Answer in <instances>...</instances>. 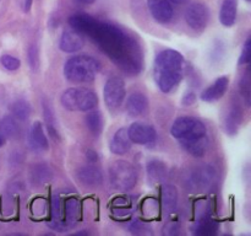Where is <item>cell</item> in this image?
<instances>
[{
	"mask_svg": "<svg viewBox=\"0 0 251 236\" xmlns=\"http://www.w3.org/2000/svg\"><path fill=\"white\" fill-rule=\"evenodd\" d=\"M71 29L95 42L119 69L129 75L141 71L144 54L139 42L125 30L100 22L90 15L77 14L69 19Z\"/></svg>",
	"mask_w": 251,
	"mask_h": 236,
	"instance_id": "obj_1",
	"label": "cell"
},
{
	"mask_svg": "<svg viewBox=\"0 0 251 236\" xmlns=\"http://www.w3.org/2000/svg\"><path fill=\"white\" fill-rule=\"evenodd\" d=\"M185 59L183 54L174 49H164L156 57L153 78L162 92H171L183 79Z\"/></svg>",
	"mask_w": 251,
	"mask_h": 236,
	"instance_id": "obj_2",
	"label": "cell"
},
{
	"mask_svg": "<svg viewBox=\"0 0 251 236\" xmlns=\"http://www.w3.org/2000/svg\"><path fill=\"white\" fill-rule=\"evenodd\" d=\"M100 70L97 59L90 56H75L64 65V75L71 83H91Z\"/></svg>",
	"mask_w": 251,
	"mask_h": 236,
	"instance_id": "obj_3",
	"label": "cell"
},
{
	"mask_svg": "<svg viewBox=\"0 0 251 236\" xmlns=\"http://www.w3.org/2000/svg\"><path fill=\"white\" fill-rule=\"evenodd\" d=\"M60 101L66 110L76 112L91 111L98 105L97 93L85 88H68L63 92Z\"/></svg>",
	"mask_w": 251,
	"mask_h": 236,
	"instance_id": "obj_4",
	"label": "cell"
},
{
	"mask_svg": "<svg viewBox=\"0 0 251 236\" xmlns=\"http://www.w3.org/2000/svg\"><path fill=\"white\" fill-rule=\"evenodd\" d=\"M110 183L115 189L127 192L135 187L137 182V172L130 162L118 160L109 169Z\"/></svg>",
	"mask_w": 251,
	"mask_h": 236,
	"instance_id": "obj_5",
	"label": "cell"
},
{
	"mask_svg": "<svg viewBox=\"0 0 251 236\" xmlns=\"http://www.w3.org/2000/svg\"><path fill=\"white\" fill-rule=\"evenodd\" d=\"M171 133L179 142L196 139L206 135V125L195 117H179L171 128Z\"/></svg>",
	"mask_w": 251,
	"mask_h": 236,
	"instance_id": "obj_6",
	"label": "cell"
},
{
	"mask_svg": "<svg viewBox=\"0 0 251 236\" xmlns=\"http://www.w3.org/2000/svg\"><path fill=\"white\" fill-rule=\"evenodd\" d=\"M125 93V83L122 78L118 76H113V78L108 79L105 83L104 88H103V96H104L105 105L109 108L114 110L122 106L124 102Z\"/></svg>",
	"mask_w": 251,
	"mask_h": 236,
	"instance_id": "obj_7",
	"label": "cell"
},
{
	"mask_svg": "<svg viewBox=\"0 0 251 236\" xmlns=\"http://www.w3.org/2000/svg\"><path fill=\"white\" fill-rule=\"evenodd\" d=\"M210 20V12L206 5L201 2H194L186 9L185 21L189 26L196 31H203Z\"/></svg>",
	"mask_w": 251,
	"mask_h": 236,
	"instance_id": "obj_8",
	"label": "cell"
},
{
	"mask_svg": "<svg viewBox=\"0 0 251 236\" xmlns=\"http://www.w3.org/2000/svg\"><path fill=\"white\" fill-rule=\"evenodd\" d=\"M127 134L134 144L147 145L156 140V129L151 124L144 122H134L127 128Z\"/></svg>",
	"mask_w": 251,
	"mask_h": 236,
	"instance_id": "obj_9",
	"label": "cell"
},
{
	"mask_svg": "<svg viewBox=\"0 0 251 236\" xmlns=\"http://www.w3.org/2000/svg\"><path fill=\"white\" fill-rule=\"evenodd\" d=\"M85 46V36L75 30H65L61 33L59 47L65 53H75L81 51Z\"/></svg>",
	"mask_w": 251,
	"mask_h": 236,
	"instance_id": "obj_10",
	"label": "cell"
},
{
	"mask_svg": "<svg viewBox=\"0 0 251 236\" xmlns=\"http://www.w3.org/2000/svg\"><path fill=\"white\" fill-rule=\"evenodd\" d=\"M149 10L159 24H167L173 17V7L169 0H147Z\"/></svg>",
	"mask_w": 251,
	"mask_h": 236,
	"instance_id": "obj_11",
	"label": "cell"
},
{
	"mask_svg": "<svg viewBox=\"0 0 251 236\" xmlns=\"http://www.w3.org/2000/svg\"><path fill=\"white\" fill-rule=\"evenodd\" d=\"M228 85H229V79H228V76H221L212 85L208 86L201 93V100L205 101V102H215V101H218L227 92Z\"/></svg>",
	"mask_w": 251,
	"mask_h": 236,
	"instance_id": "obj_12",
	"label": "cell"
},
{
	"mask_svg": "<svg viewBox=\"0 0 251 236\" xmlns=\"http://www.w3.org/2000/svg\"><path fill=\"white\" fill-rule=\"evenodd\" d=\"M132 142L130 140L129 134H127L126 128H120L117 130L114 135H113L112 140H110V151L115 155H125L126 152L130 151L131 149Z\"/></svg>",
	"mask_w": 251,
	"mask_h": 236,
	"instance_id": "obj_13",
	"label": "cell"
},
{
	"mask_svg": "<svg viewBox=\"0 0 251 236\" xmlns=\"http://www.w3.org/2000/svg\"><path fill=\"white\" fill-rule=\"evenodd\" d=\"M126 111L131 117H139L149 111V100L141 92H134L126 101Z\"/></svg>",
	"mask_w": 251,
	"mask_h": 236,
	"instance_id": "obj_14",
	"label": "cell"
},
{
	"mask_svg": "<svg viewBox=\"0 0 251 236\" xmlns=\"http://www.w3.org/2000/svg\"><path fill=\"white\" fill-rule=\"evenodd\" d=\"M238 0H225L221 6L220 21L223 26L232 27L237 20Z\"/></svg>",
	"mask_w": 251,
	"mask_h": 236,
	"instance_id": "obj_15",
	"label": "cell"
},
{
	"mask_svg": "<svg viewBox=\"0 0 251 236\" xmlns=\"http://www.w3.org/2000/svg\"><path fill=\"white\" fill-rule=\"evenodd\" d=\"M77 177L83 184L90 187L100 186L103 182V175L97 167L85 166L77 172Z\"/></svg>",
	"mask_w": 251,
	"mask_h": 236,
	"instance_id": "obj_16",
	"label": "cell"
},
{
	"mask_svg": "<svg viewBox=\"0 0 251 236\" xmlns=\"http://www.w3.org/2000/svg\"><path fill=\"white\" fill-rule=\"evenodd\" d=\"M180 145L183 147V149H185L189 154L194 155V156H196V157L203 156L206 152V150H207V147H208L207 135L196 138V139L180 142Z\"/></svg>",
	"mask_w": 251,
	"mask_h": 236,
	"instance_id": "obj_17",
	"label": "cell"
},
{
	"mask_svg": "<svg viewBox=\"0 0 251 236\" xmlns=\"http://www.w3.org/2000/svg\"><path fill=\"white\" fill-rule=\"evenodd\" d=\"M29 138H31V143L33 144L34 148L39 150H47L49 148L48 139H47L46 134H44L43 125L41 122H34L31 128V133H29Z\"/></svg>",
	"mask_w": 251,
	"mask_h": 236,
	"instance_id": "obj_18",
	"label": "cell"
},
{
	"mask_svg": "<svg viewBox=\"0 0 251 236\" xmlns=\"http://www.w3.org/2000/svg\"><path fill=\"white\" fill-rule=\"evenodd\" d=\"M162 203L166 210L171 211L176 209V203H178V191L172 184H164L162 187Z\"/></svg>",
	"mask_w": 251,
	"mask_h": 236,
	"instance_id": "obj_19",
	"label": "cell"
},
{
	"mask_svg": "<svg viewBox=\"0 0 251 236\" xmlns=\"http://www.w3.org/2000/svg\"><path fill=\"white\" fill-rule=\"evenodd\" d=\"M86 125L92 134L100 135L103 129V116L100 111L91 110V112L85 118Z\"/></svg>",
	"mask_w": 251,
	"mask_h": 236,
	"instance_id": "obj_20",
	"label": "cell"
},
{
	"mask_svg": "<svg viewBox=\"0 0 251 236\" xmlns=\"http://www.w3.org/2000/svg\"><path fill=\"white\" fill-rule=\"evenodd\" d=\"M65 216H66V224L73 226L76 224L80 216V204H78L77 199L69 198L65 202Z\"/></svg>",
	"mask_w": 251,
	"mask_h": 236,
	"instance_id": "obj_21",
	"label": "cell"
},
{
	"mask_svg": "<svg viewBox=\"0 0 251 236\" xmlns=\"http://www.w3.org/2000/svg\"><path fill=\"white\" fill-rule=\"evenodd\" d=\"M147 174H149V177L152 181L159 182L166 177L167 167L162 161L153 160V161L149 162V165H147Z\"/></svg>",
	"mask_w": 251,
	"mask_h": 236,
	"instance_id": "obj_22",
	"label": "cell"
},
{
	"mask_svg": "<svg viewBox=\"0 0 251 236\" xmlns=\"http://www.w3.org/2000/svg\"><path fill=\"white\" fill-rule=\"evenodd\" d=\"M11 112L16 119L20 120H26L28 119L29 115H31V106L27 101L19 100L16 102L12 103L11 106Z\"/></svg>",
	"mask_w": 251,
	"mask_h": 236,
	"instance_id": "obj_23",
	"label": "cell"
},
{
	"mask_svg": "<svg viewBox=\"0 0 251 236\" xmlns=\"http://www.w3.org/2000/svg\"><path fill=\"white\" fill-rule=\"evenodd\" d=\"M213 179V170L201 169L196 171L193 176V182L198 188H202V186H208Z\"/></svg>",
	"mask_w": 251,
	"mask_h": 236,
	"instance_id": "obj_24",
	"label": "cell"
},
{
	"mask_svg": "<svg viewBox=\"0 0 251 236\" xmlns=\"http://www.w3.org/2000/svg\"><path fill=\"white\" fill-rule=\"evenodd\" d=\"M17 130H19V127H17V123L14 118L10 117V116L2 118L1 122H0L1 134H4L5 137H15L17 134Z\"/></svg>",
	"mask_w": 251,
	"mask_h": 236,
	"instance_id": "obj_25",
	"label": "cell"
},
{
	"mask_svg": "<svg viewBox=\"0 0 251 236\" xmlns=\"http://www.w3.org/2000/svg\"><path fill=\"white\" fill-rule=\"evenodd\" d=\"M0 63H1V65L4 66L5 69L11 71L17 70V69L20 68V65H21L20 59L16 58V57L10 56V54H4V56L0 58Z\"/></svg>",
	"mask_w": 251,
	"mask_h": 236,
	"instance_id": "obj_26",
	"label": "cell"
},
{
	"mask_svg": "<svg viewBox=\"0 0 251 236\" xmlns=\"http://www.w3.org/2000/svg\"><path fill=\"white\" fill-rule=\"evenodd\" d=\"M216 230H217V225L213 221L202 220L195 233L200 234V235H210V234H215Z\"/></svg>",
	"mask_w": 251,
	"mask_h": 236,
	"instance_id": "obj_27",
	"label": "cell"
},
{
	"mask_svg": "<svg viewBox=\"0 0 251 236\" xmlns=\"http://www.w3.org/2000/svg\"><path fill=\"white\" fill-rule=\"evenodd\" d=\"M28 61L31 65L32 70L36 71L39 65V56H38V49L36 46H31L28 49Z\"/></svg>",
	"mask_w": 251,
	"mask_h": 236,
	"instance_id": "obj_28",
	"label": "cell"
},
{
	"mask_svg": "<svg viewBox=\"0 0 251 236\" xmlns=\"http://www.w3.org/2000/svg\"><path fill=\"white\" fill-rule=\"evenodd\" d=\"M250 60V38H248L245 41L244 47H243V52L242 56H240L239 63L240 64H245Z\"/></svg>",
	"mask_w": 251,
	"mask_h": 236,
	"instance_id": "obj_29",
	"label": "cell"
},
{
	"mask_svg": "<svg viewBox=\"0 0 251 236\" xmlns=\"http://www.w3.org/2000/svg\"><path fill=\"white\" fill-rule=\"evenodd\" d=\"M131 231L134 234H137V235H141V234H151V231L147 229V226L142 225V224L139 223V221H136V223L132 224Z\"/></svg>",
	"mask_w": 251,
	"mask_h": 236,
	"instance_id": "obj_30",
	"label": "cell"
},
{
	"mask_svg": "<svg viewBox=\"0 0 251 236\" xmlns=\"http://www.w3.org/2000/svg\"><path fill=\"white\" fill-rule=\"evenodd\" d=\"M195 101H196L195 92H188L184 95L183 101H181V102H183V105L185 106H191L193 103H195Z\"/></svg>",
	"mask_w": 251,
	"mask_h": 236,
	"instance_id": "obj_31",
	"label": "cell"
},
{
	"mask_svg": "<svg viewBox=\"0 0 251 236\" xmlns=\"http://www.w3.org/2000/svg\"><path fill=\"white\" fill-rule=\"evenodd\" d=\"M32 6V0H25L24 1V10L26 12L29 11V9H31Z\"/></svg>",
	"mask_w": 251,
	"mask_h": 236,
	"instance_id": "obj_32",
	"label": "cell"
},
{
	"mask_svg": "<svg viewBox=\"0 0 251 236\" xmlns=\"http://www.w3.org/2000/svg\"><path fill=\"white\" fill-rule=\"evenodd\" d=\"M87 155H88V160L90 161H97V154H96L95 151H87Z\"/></svg>",
	"mask_w": 251,
	"mask_h": 236,
	"instance_id": "obj_33",
	"label": "cell"
},
{
	"mask_svg": "<svg viewBox=\"0 0 251 236\" xmlns=\"http://www.w3.org/2000/svg\"><path fill=\"white\" fill-rule=\"evenodd\" d=\"M5 142H6V137H5L4 134H1V133H0V148H1L2 145L5 144Z\"/></svg>",
	"mask_w": 251,
	"mask_h": 236,
	"instance_id": "obj_34",
	"label": "cell"
},
{
	"mask_svg": "<svg viewBox=\"0 0 251 236\" xmlns=\"http://www.w3.org/2000/svg\"><path fill=\"white\" fill-rule=\"evenodd\" d=\"M78 1L83 2V4H93V2H95L96 0H78Z\"/></svg>",
	"mask_w": 251,
	"mask_h": 236,
	"instance_id": "obj_35",
	"label": "cell"
},
{
	"mask_svg": "<svg viewBox=\"0 0 251 236\" xmlns=\"http://www.w3.org/2000/svg\"><path fill=\"white\" fill-rule=\"evenodd\" d=\"M169 1H173V2H176V4H180V2H184L185 0H169Z\"/></svg>",
	"mask_w": 251,
	"mask_h": 236,
	"instance_id": "obj_36",
	"label": "cell"
},
{
	"mask_svg": "<svg viewBox=\"0 0 251 236\" xmlns=\"http://www.w3.org/2000/svg\"><path fill=\"white\" fill-rule=\"evenodd\" d=\"M248 1H250V0H248Z\"/></svg>",
	"mask_w": 251,
	"mask_h": 236,
	"instance_id": "obj_37",
	"label": "cell"
}]
</instances>
